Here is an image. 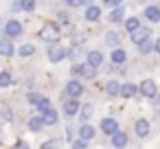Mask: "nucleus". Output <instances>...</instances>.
<instances>
[{
  "instance_id": "a19ab883",
  "label": "nucleus",
  "mask_w": 160,
  "mask_h": 149,
  "mask_svg": "<svg viewBox=\"0 0 160 149\" xmlns=\"http://www.w3.org/2000/svg\"><path fill=\"white\" fill-rule=\"evenodd\" d=\"M66 140H70V142L75 140V138H72V129H70V127H66Z\"/></svg>"
},
{
  "instance_id": "9d476101",
  "label": "nucleus",
  "mask_w": 160,
  "mask_h": 149,
  "mask_svg": "<svg viewBox=\"0 0 160 149\" xmlns=\"http://www.w3.org/2000/svg\"><path fill=\"white\" fill-rule=\"evenodd\" d=\"M81 105L83 103H79L77 99H68L66 103H64V114L70 118V116H75V114H79V110H81Z\"/></svg>"
},
{
  "instance_id": "58836bf2",
  "label": "nucleus",
  "mask_w": 160,
  "mask_h": 149,
  "mask_svg": "<svg viewBox=\"0 0 160 149\" xmlns=\"http://www.w3.org/2000/svg\"><path fill=\"white\" fill-rule=\"evenodd\" d=\"M11 116H13L11 110H2V118H5V121H11Z\"/></svg>"
},
{
  "instance_id": "4468645a",
  "label": "nucleus",
  "mask_w": 160,
  "mask_h": 149,
  "mask_svg": "<svg viewBox=\"0 0 160 149\" xmlns=\"http://www.w3.org/2000/svg\"><path fill=\"white\" fill-rule=\"evenodd\" d=\"M121 88H123V83H121V81L110 79V81L105 83V94H108V97H121Z\"/></svg>"
},
{
  "instance_id": "473e14b6",
  "label": "nucleus",
  "mask_w": 160,
  "mask_h": 149,
  "mask_svg": "<svg viewBox=\"0 0 160 149\" xmlns=\"http://www.w3.org/2000/svg\"><path fill=\"white\" fill-rule=\"evenodd\" d=\"M72 149H88V142L81 140V138H75L72 140Z\"/></svg>"
},
{
  "instance_id": "f3484780",
  "label": "nucleus",
  "mask_w": 160,
  "mask_h": 149,
  "mask_svg": "<svg viewBox=\"0 0 160 149\" xmlns=\"http://www.w3.org/2000/svg\"><path fill=\"white\" fill-rule=\"evenodd\" d=\"M127 142H129V138H127V134H125V132H121V129L112 136V145H114L116 149H125V147H127Z\"/></svg>"
},
{
  "instance_id": "ddd939ff",
  "label": "nucleus",
  "mask_w": 160,
  "mask_h": 149,
  "mask_svg": "<svg viewBox=\"0 0 160 149\" xmlns=\"http://www.w3.org/2000/svg\"><path fill=\"white\" fill-rule=\"evenodd\" d=\"M83 18H86V22H97V20L101 18V7H97V5H88Z\"/></svg>"
},
{
  "instance_id": "6ab92c4d",
  "label": "nucleus",
  "mask_w": 160,
  "mask_h": 149,
  "mask_svg": "<svg viewBox=\"0 0 160 149\" xmlns=\"http://www.w3.org/2000/svg\"><path fill=\"white\" fill-rule=\"evenodd\" d=\"M136 94H138V86L136 83H123V88H121V97L123 99H132Z\"/></svg>"
},
{
  "instance_id": "79ce46f5",
  "label": "nucleus",
  "mask_w": 160,
  "mask_h": 149,
  "mask_svg": "<svg viewBox=\"0 0 160 149\" xmlns=\"http://www.w3.org/2000/svg\"><path fill=\"white\" fill-rule=\"evenodd\" d=\"M151 101H153V105H158V103H160V94H158V97H153Z\"/></svg>"
},
{
  "instance_id": "f704fd0d",
  "label": "nucleus",
  "mask_w": 160,
  "mask_h": 149,
  "mask_svg": "<svg viewBox=\"0 0 160 149\" xmlns=\"http://www.w3.org/2000/svg\"><path fill=\"white\" fill-rule=\"evenodd\" d=\"M22 11H35V2H29V0H24V2H22Z\"/></svg>"
},
{
  "instance_id": "39448f33",
  "label": "nucleus",
  "mask_w": 160,
  "mask_h": 149,
  "mask_svg": "<svg viewBox=\"0 0 160 149\" xmlns=\"http://www.w3.org/2000/svg\"><path fill=\"white\" fill-rule=\"evenodd\" d=\"M5 33H7L9 40H11V37H20V35L24 33V27H22V22H18V20H9V22L5 24Z\"/></svg>"
},
{
  "instance_id": "4be33fe9",
  "label": "nucleus",
  "mask_w": 160,
  "mask_h": 149,
  "mask_svg": "<svg viewBox=\"0 0 160 149\" xmlns=\"http://www.w3.org/2000/svg\"><path fill=\"white\" fill-rule=\"evenodd\" d=\"M42 121H44V125H55V123L59 121V114H57V110H48L46 114H42Z\"/></svg>"
},
{
  "instance_id": "cd10ccee",
  "label": "nucleus",
  "mask_w": 160,
  "mask_h": 149,
  "mask_svg": "<svg viewBox=\"0 0 160 149\" xmlns=\"http://www.w3.org/2000/svg\"><path fill=\"white\" fill-rule=\"evenodd\" d=\"M153 51V40H147V42H142L140 46H138V53L140 55H149Z\"/></svg>"
},
{
  "instance_id": "f03ea898",
  "label": "nucleus",
  "mask_w": 160,
  "mask_h": 149,
  "mask_svg": "<svg viewBox=\"0 0 160 149\" xmlns=\"http://www.w3.org/2000/svg\"><path fill=\"white\" fill-rule=\"evenodd\" d=\"M68 53H70V48L59 46V44H51V46H48L46 57H48V62H51V64H59V62H64V59L68 57Z\"/></svg>"
},
{
  "instance_id": "7ed1b4c3",
  "label": "nucleus",
  "mask_w": 160,
  "mask_h": 149,
  "mask_svg": "<svg viewBox=\"0 0 160 149\" xmlns=\"http://www.w3.org/2000/svg\"><path fill=\"white\" fill-rule=\"evenodd\" d=\"M138 92H140L142 97H147V99H153V97H158V86H156L153 79H145V81H140Z\"/></svg>"
},
{
  "instance_id": "f8f14e48",
  "label": "nucleus",
  "mask_w": 160,
  "mask_h": 149,
  "mask_svg": "<svg viewBox=\"0 0 160 149\" xmlns=\"http://www.w3.org/2000/svg\"><path fill=\"white\" fill-rule=\"evenodd\" d=\"M142 16H145L149 22H160V7H158V5H147L145 11H142Z\"/></svg>"
},
{
  "instance_id": "e433bc0d",
  "label": "nucleus",
  "mask_w": 160,
  "mask_h": 149,
  "mask_svg": "<svg viewBox=\"0 0 160 149\" xmlns=\"http://www.w3.org/2000/svg\"><path fill=\"white\" fill-rule=\"evenodd\" d=\"M105 5H108L110 9H118V7H123V5L118 2V0H108V2H105Z\"/></svg>"
},
{
  "instance_id": "412c9836",
  "label": "nucleus",
  "mask_w": 160,
  "mask_h": 149,
  "mask_svg": "<svg viewBox=\"0 0 160 149\" xmlns=\"http://www.w3.org/2000/svg\"><path fill=\"white\" fill-rule=\"evenodd\" d=\"M92 112H94V107H92L90 103H83V105H81V110H79V118L83 121V125H86V123L90 121V116H92Z\"/></svg>"
},
{
  "instance_id": "a878e982",
  "label": "nucleus",
  "mask_w": 160,
  "mask_h": 149,
  "mask_svg": "<svg viewBox=\"0 0 160 149\" xmlns=\"http://www.w3.org/2000/svg\"><path fill=\"white\" fill-rule=\"evenodd\" d=\"M16 53H18L20 57H31V55L35 53V46H33V44H22V46H20Z\"/></svg>"
},
{
  "instance_id": "7c9ffc66",
  "label": "nucleus",
  "mask_w": 160,
  "mask_h": 149,
  "mask_svg": "<svg viewBox=\"0 0 160 149\" xmlns=\"http://www.w3.org/2000/svg\"><path fill=\"white\" fill-rule=\"evenodd\" d=\"M68 7L70 9H81V7H88L86 0H68Z\"/></svg>"
},
{
  "instance_id": "9b49d317",
  "label": "nucleus",
  "mask_w": 160,
  "mask_h": 149,
  "mask_svg": "<svg viewBox=\"0 0 160 149\" xmlns=\"http://www.w3.org/2000/svg\"><path fill=\"white\" fill-rule=\"evenodd\" d=\"M16 51H18V48L11 44L9 37H0V55H2V57H11Z\"/></svg>"
},
{
  "instance_id": "2eb2a0df",
  "label": "nucleus",
  "mask_w": 160,
  "mask_h": 149,
  "mask_svg": "<svg viewBox=\"0 0 160 149\" xmlns=\"http://www.w3.org/2000/svg\"><path fill=\"white\" fill-rule=\"evenodd\" d=\"M125 62H127V53H125V48H123V46L114 48V51H112V64H114V66H123Z\"/></svg>"
},
{
  "instance_id": "c9c22d12",
  "label": "nucleus",
  "mask_w": 160,
  "mask_h": 149,
  "mask_svg": "<svg viewBox=\"0 0 160 149\" xmlns=\"http://www.w3.org/2000/svg\"><path fill=\"white\" fill-rule=\"evenodd\" d=\"M55 147H57V142H55V140H46L40 149H55Z\"/></svg>"
},
{
  "instance_id": "a211bd4d",
  "label": "nucleus",
  "mask_w": 160,
  "mask_h": 149,
  "mask_svg": "<svg viewBox=\"0 0 160 149\" xmlns=\"http://www.w3.org/2000/svg\"><path fill=\"white\" fill-rule=\"evenodd\" d=\"M105 44L112 46V48H118V46H121V33H116V31H108V33H105Z\"/></svg>"
},
{
  "instance_id": "b1692460",
  "label": "nucleus",
  "mask_w": 160,
  "mask_h": 149,
  "mask_svg": "<svg viewBox=\"0 0 160 149\" xmlns=\"http://www.w3.org/2000/svg\"><path fill=\"white\" fill-rule=\"evenodd\" d=\"M42 127H44L42 116H31V118H29V129H31V132H40Z\"/></svg>"
},
{
  "instance_id": "f257e3e1",
  "label": "nucleus",
  "mask_w": 160,
  "mask_h": 149,
  "mask_svg": "<svg viewBox=\"0 0 160 149\" xmlns=\"http://www.w3.org/2000/svg\"><path fill=\"white\" fill-rule=\"evenodd\" d=\"M40 40H44V42H48V46L51 44H55L57 40H59V35H62V29L55 24V22H46L42 29H40Z\"/></svg>"
},
{
  "instance_id": "aec40b11",
  "label": "nucleus",
  "mask_w": 160,
  "mask_h": 149,
  "mask_svg": "<svg viewBox=\"0 0 160 149\" xmlns=\"http://www.w3.org/2000/svg\"><path fill=\"white\" fill-rule=\"evenodd\" d=\"M140 29V20H138V16H132V18H127L125 20V31L132 35V33H136Z\"/></svg>"
},
{
  "instance_id": "5701e85b",
  "label": "nucleus",
  "mask_w": 160,
  "mask_h": 149,
  "mask_svg": "<svg viewBox=\"0 0 160 149\" xmlns=\"http://www.w3.org/2000/svg\"><path fill=\"white\" fill-rule=\"evenodd\" d=\"M83 79H94L97 77V68H92V66H88V64H81V72H79Z\"/></svg>"
},
{
  "instance_id": "c756f323",
  "label": "nucleus",
  "mask_w": 160,
  "mask_h": 149,
  "mask_svg": "<svg viewBox=\"0 0 160 149\" xmlns=\"http://www.w3.org/2000/svg\"><path fill=\"white\" fill-rule=\"evenodd\" d=\"M42 99H44V97H42V94H38V92H29V94H27V101H29L31 105H38Z\"/></svg>"
},
{
  "instance_id": "72a5a7b5",
  "label": "nucleus",
  "mask_w": 160,
  "mask_h": 149,
  "mask_svg": "<svg viewBox=\"0 0 160 149\" xmlns=\"http://www.w3.org/2000/svg\"><path fill=\"white\" fill-rule=\"evenodd\" d=\"M57 20H59L62 24H68V22H70V16H68V11H59V13H57Z\"/></svg>"
},
{
  "instance_id": "c85d7f7f",
  "label": "nucleus",
  "mask_w": 160,
  "mask_h": 149,
  "mask_svg": "<svg viewBox=\"0 0 160 149\" xmlns=\"http://www.w3.org/2000/svg\"><path fill=\"white\" fill-rule=\"evenodd\" d=\"M35 107H38V110H40L42 114H46L48 110H53V105H51V99H46V97H44V99H42V101H40V103H38Z\"/></svg>"
},
{
  "instance_id": "393cba45",
  "label": "nucleus",
  "mask_w": 160,
  "mask_h": 149,
  "mask_svg": "<svg viewBox=\"0 0 160 149\" xmlns=\"http://www.w3.org/2000/svg\"><path fill=\"white\" fill-rule=\"evenodd\" d=\"M123 16H125V9H123V7H118V9H112V11H110L108 20H110V22H121V20H123Z\"/></svg>"
},
{
  "instance_id": "1a4fd4ad",
  "label": "nucleus",
  "mask_w": 160,
  "mask_h": 149,
  "mask_svg": "<svg viewBox=\"0 0 160 149\" xmlns=\"http://www.w3.org/2000/svg\"><path fill=\"white\" fill-rule=\"evenodd\" d=\"M129 37H132V42H134L136 46H140L142 42H147V40H151V31H149V29H145V27H140V29H138L136 33H132Z\"/></svg>"
},
{
  "instance_id": "bb28decb",
  "label": "nucleus",
  "mask_w": 160,
  "mask_h": 149,
  "mask_svg": "<svg viewBox=\"0 0 160 149\" xmlns=\"http://www.w3.org/2000/svg\"><path fill=\"white\" fill-rule=\"evenodd\" d=\"M11 83H13L11 72H9V70H2V72H0V88H9Z\"/></svg>"
},
{
  "instance_id": "ea45409f",
  "label": "nucleus",
  "mask_w": 160,
  "mask_h": 149,
  "mask_svg": "<svg viewBox=\"0 0 160 149\" xmlns=\"http://www.w3.org/2000/svg\"><path fill=\"white\" fill-rule=\"evenodd\" d=\"M153 51L160 55V37H156V40H153Z\"/></svg>"
},
{
  "instance_id": "20e7f679",
  "label": "nucleus",
  "mask_w": 160,
  "mask_h": 149,
  "mask_svg": "<svg viewBox=\"0 0 160 149\" xmlns=\"http://www.w3.org/2000/svg\"><path fill=\"white\" fill-rule=\"evenodd\" d=\"M83 83L79 81V79H70L68 83H66V94H68V99H79L81 94H83Z\"/></svg>"
},
{
  "instance_id": "2f4dec72",
  "label": "nucleus",
  "mask_w": 160,
  "mask_h": 149,
  "mask_svg": "<svg viewBox=\"0 0 160 149\" xmlns=\"http://www.w3.org/2000/svg\"><path fill=\"white\" fill-rule=\"evenodd\" d=\"M83 42H86V33H79V31L72 33V44H75V46H79V44H83Z\"/></svg>"
},
{
  "instance_id": "4c0bfd02",
  "label": "nucleus",
  "mask_w": 160,
  "mask_h": 149,
  "mask_svg": "<svg viewBox=\"0 0 160 149\" xmlns=\"http://www.w3.org/2000/svg\"><path fill=\"white\" fill-rule=\"evenodd\" d=\"M11 11H13V13L22 11V2H11Z\"/></svg>"
},
{
  "instance_id": "423d86ee",
  "label": "nucleus",
  "mask_w": 160,
  "mask_h": 149,
  "mask_svg": "<svg viewBox=\"0 0 160 149\" xmlns=\"http://www.w3.org/2000/svg\"><path fill=\"white\" fill-rule=\"evenodd\" d=\"M103 62H105V57H103L101 51H88V55H86V64L88 66L99 68V66H103Z\"/></svg>"
},
{
  "instance_id": "6e6552de",
  "label": "nucleus",
  "mask_w": 160,
  "mask_h": 149,
  "mask_svg": "<svg viewBox=\"0 0 160 149\" xmlns=\"http://www.w3.org/2000/svg\"><path fill=\"white\" fill-rule=\"evenodd\" d=\"M134 132H136V136H138V138H147V136H149V132H151L149 121H147V118H138V121L134 123Z\"/></svg>"
},
{
  "instance_id": "dca6fc26",
  "label": "nucleus",
  "mask_w": 160,
  "mask_h": 149,
  "mask_svg": "<svg viewBox=\"0 0 160 149\" xmlns=\"http://www.w3.org/2000/svg\"><path fill=\"white\" fill-rule=\"evenodd\" d=\"M94 134H97V129H94L90 123H86V125L81 123V127H79V138H81V140H86V142H88V140H92V138H94Z\"/></svg>"
},
{
  "instance_id": "0eeeda50",
  "label": "nucleus",
  "mask_w": 160,
  "mask_h": 149,
  "mask_svg": "<svg viewBox=\"0 0 160 149\" xmlns=\"http://www.w3.org/2000/svg\"><path fill=\"white\" fill-rule=\"evenodd\" d=\"M101 132H103V134H108V136H114V134L118 132V121H116V118H112V116L103 118V121H101Z\"/></svg>"
}]
</instances>
